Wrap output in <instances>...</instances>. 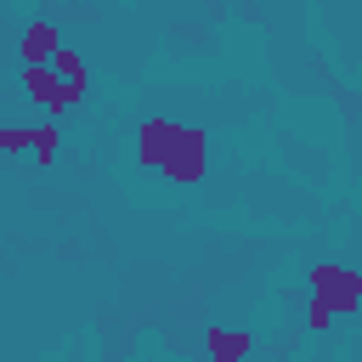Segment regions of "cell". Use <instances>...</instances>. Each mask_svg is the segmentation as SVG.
<instances>
[{
    "label": "cell",
    "instance_id": "1",
    "mask_svg": "<svg viewBox=\"0 0 362 362\" xmlns=\"http://www.w3.org/2000/svg\"><path fill=\"white\" fill-rule=\"evenodd\" d=\"M136 158L181 187L204 181L209 170V136L192 130V124H175V119H141L136 124Z\"/></svg>",
    "mask_w": 362,
    "mask_h": 362
},
{
    "label": "cell",
    "instance_id": "2",
    "mask_svg": "<svg viewBox=\"0 0 362 362\" xmlns=\"http://www.w3.org/2000/svg\"><path fill=\"white\" fill-rule=\"evenodd\" d=\"M311 300L328 305L334 317H351V311L362 305V277L345 272V266H317V272H311Z\"/></svg>",
    "mask_w": 362,
    "mask_h": 362
},
{
    "label": "cell",
    "instance_id": "3",
    "mask_svg": "<svg viewBox=\"0 0 362 362\" xmlns=\"http://www.w3.org/2000/svg\"><path fill=\"white\" fill-rule=\"evenodd\" d=\"M23 90H28V102H40L45 113H68V107L85 96V90H79V85H68V79H62L51 62H34V68H23Z\"/></svg>",
    "mask_w": 362,
    "mask_h": 362
},
{
    "label": "cell",
    "instance_id": "4",
    "mask_svg": "<svg viewBox=\"0 0 362 362\" xmlns=\"http://www.w3.org/2000/svg\"><path fill=\"white\" fill-rule=\"evenodd\" d=\"M62 51V28L57 23H28L23 28V40H17V57H23V68H34V62H51Z\"/></svg>",
    "mask_w": 362,
    "mask_h": 362
},
{
    "label": "cell",
    "instance_id": "5",
    "mask_svg": "<svg viewBox=\"0 0 362 362\" xmlns=\"http://www.w3.org/2000/svg\"><path fill=\"white\" fill-rule=\"evenodd\" d=\"M249 334H226V328H209V356L215 362H238V356H249Z\"/></svg>",
    "mask_w": 362,
    "mask_h": 362
},
{
    "label": "cell",
    "instance_id": "6",
    "mask_svg": "<svg viewBox=\"0 0 362 362\" xmlns=\"http://www.w3.org/2000/svg\"><path fill=\"white\" fill-rule=\"evenodd\" d=\"M51 68H57V74H62L68 85H79V90H85V57H79L74 45H62V51L51 57Z\"/></svg>",
    "mask_w": 362,
    "mask_h": 362
},
{
    "label": "cell",
    "instance_id": "7",
    "mask_svg": "<svg viewBox=\"0 0 362 362\" xmlns=\"http://www.w3.org/2000/svg\"><path fill=\"white\" fill-rule=\"evenodd\" d=\"M0 153H34V130H23V124L0 130Z\"/></svg>",
    "mask_w": 362,
    "mask_h": 362
},
{
    "label": "cell",
    "instance_id": "8",
    "mask_svg": "<svg viewBox=\"0 0 362 362\" xmlns=\"http://www.w3.org/2000/svg\"><path fill=\"white\" fill-rule=\"evenodd\" d=\"M34 158H40V164L57 158V124H40V130H34Z\"/></svg>",
    "mask_w": 362,
    "mask_h": 362
}]
</instances>
